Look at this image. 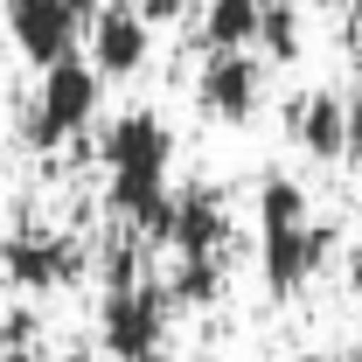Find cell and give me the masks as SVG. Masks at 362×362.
<instances>
[{
	"mask_svg": "<svg viewBox=\"0 0 362 362\" xmlns=\"http://www.w3.org/2000/svg\"><path fill=\"white\" fill-rule=\"evenodd\" d=\"M98 160H105V209L119 216V223L133 230V237H160L168 223V195H175V133H168V119L160 112H119L112 126H105V146H98Z\"/></svg>",
	"mask_w": 362,
	"mask_h": 362,
	"instance_id": "1",
	"label": "cell"
},
{
	"mask_svg": "<svg viewBox=\"0 0 362 362\" xmlns=\"http://www.w3.org/2000/svg\"><path fill=\"white\" fill-rule=\"evenodd\" d=\"M98 98H105V77L90 70V56H56L42 70V90H35V105H28V146H70V139H84V126L98 119Z\"/></svg>",
	"mask_w": 362,
	"mask_h": 362,
	"instance_id": "2",
	"label": "cell"
},
{
	"mask_svg": "<svg viewBox=\"0 0 362 362\" xmlns=\"http://www.w3.org/2000/svg\"><path fill=\"white\" fill-rule=\"evenodd\" d=\"M168 334H175V300H168V286L139 279V286L105 293V307H98V341H105L112 362H168Z\"/></svg>",
	"mask_w": 362,
	"mask_h": 362,
	"instance_id": "3",
	"label": "cell"
},
{
	"mask_svg": "<svg viewBox=\"0 0 362 362\" xmlns=\"http://www.w3.org/2000/svg\"><path fill=\"white\" fill-rule=\"evenodd\" d=\"M195 105H202L216 126H251L258 105H265V56H258V49H202Z\"/></svg>",
	"mask_w": 362,
	"mask_h": 362,
	"instance_id": "4",
	"label": "cell"
},
{
	"mask_svg": "<svg viewBox=\"0 0 362 362\" xmlns=\"http://www.w3.org/2000/svg\"><path fill=\"white\" fill-rule=\"evenodd\" d=\"M334 258V230L307 216V223H286V230H258V279H265L272 300H293L307 293Z\"/></svg>",
	"mask_w": 362,
	"mask_h": 362,
	"instance_id": "5",
	"label": "cell"
},
{
	"mask_svg": "<svg viewBox=\"0 0 362 362\" xmlns=\"http://www.w3.org/2000/svg\"><path fill=\"white\" fill-rule=\"evenodd\" d=\"M84 272V244L63 237V230H14L0 244V279L14 293H49V286H70Z\"/></svg>",
	"mask_w": 362,
	"mask_h": 362,
	"instance_id": "6",
	"label": "cell"
},
{
	"mask_svg": "<svg viewBox=\"0 0 362 362\" xmlns=\"http://www.w3.org/2000/svg\"><path fill=\"white\" fill-rule=\"evenodd\" d=\"M90 35V70L98 77H119V84H133L139 70H146V56H153V28H146V14H139L133 0H105L98 14L84 21Z\"/></svg>",
	"mask_w": 362,
	"mask_h": 362,
	"instance_id": "7",
	"label": "cell"
},
{
	"mask_svg": "<svg viewBox=\"0 0 362 362\" xmlns=\"http://www.w3.org/2000/svg\"><path fill=\"white\" fill-rule=\"evenodd\" d=\"M160 244L175 258H223L230 251V209L209 181H188L168 195V223H160Z\"/></svg>",
	"mask_w": 362,
	"mask_h": 362,
	"instance_id": "8",
	"label": "cell"
},
{
	"mask_svg": "<svg viewBox=\"0 0 362 362\" xmlns=\"http://www.w3.org/2000/svg\"><path fill=\"white\" fill-rule=\"evenodd\" d=\"M77 28L84 21L63 0H7V42L21 49V63H35V70H49L56 56H70Z\"/></svg>",
	"mask_w": 362,
	"mask_h": 362,
	"instance_id": "9",
	"label": "cell"
},
{
	"mask_svg": "<svg viewBox=\"0 0 362 362\" xmlns=\"http://www.w3.org/2000/svg\"><path fill=\"white\" fill-rule=\"evenodd\" d=\"M286 139L320 160V168H334L341 160V90H300L293 105H286Z\"/></svg>",
	"mask_w": 362,
	"mask_h": 362,
	"instance_id": "10",
	"label": "cell"
},
{
	"mask_svg": "<svg viewBox=\"0 0 362 362\" xmlns=\"http://www.w3.org/2000/svg\"><path fill=\"white\" fill-rule=\"evenodd\" d=\"M265 0H209L202 7V49H251Z\"/></svg>",
	"mask_w": 362,
	"mask_h": 362,
	"instance_id": "11",
	"label": "cell"
},
{
	"mask_svg": "<svg viewBox=\"0 0 362 362\" xmlns=\"http://www.w3.org/2000/svg\"><path fill=\"white\" fill-rule=\"evenodd\" d=\"M258 49H265V63H300V49H307L300 0H265L258 7Z\"/></svg>",
	"mask_w": 362,
	"mask_h": 362,
	"instance_id": "12",
	"label": "cell"
},
{
	"mask_svg": "<svg viewBox=\"0 0 362 362\" xmlns=\"http://www.w3.org/2000/svg\"><path fill=\"white\" fill-rule=\"evenodd\" d=\"M307 216H314V195L293 175H265L258 181V230H286V223H307Z\"/></svg>",
	"mask_w": 362,
	"mask_h": 362,
	"instance_id": "13",
	"label": "cell"
},
{
	"mask_svg": "<svg viewBox=\"0 0 362 362\" xmlns=\"http://www.w3.org/2000/svg\"><path fill=\"white\" fill-rule=\"evenodd\" d=\"M216 293H223V258H175V279H168L175 307H216Z\"/></svg>",
	"mask_w": 362,
	"mask_h": 362,
	"instance_id": "14",
	"label": "cell"
},
{
	"mask_svg": "<svg viewBox=\"0 0 362 362\" xmlns=\"http://www.w3.org/2000/svg\"><path fill=\"white\" fill-rule=\"evenodd\" d=\"M28 341H42L35 307H0V349H28Z\"/></svg>",
	"mask_w": 362,
	"mask_h": 362,
	"instance_id": "15",
	"label": "cell"
},
{
	"mask_svg": "<svg viewBox=\"0 0 362 362\" xmlns=\"http://www.w3.org/2000/svg\"><path fill=\"white\" fill-rule=\"evenodd\" d=\"M341 160H356V168H362V84L341 98Z\"/></svg>",
	"mask_w": 362,
	"mask_h": 362,
	"instance_id": "16",
	"label": "cell"
},
{
	"mask_svg": "<svg viewBox=\"0 0 362 362\" xmlns=\"http://www.w3.org/2000/svg\"><path fill=\"white\" fill-rule=\"evenodd\" d=\"M139 14H146V28H175L181 14H188V0H133Z\"/></svg>",
	"mask_w": 362,
	"mask_h": 362,
	"instance_id": "17",
	"label": "cell"
},
{
	"mask_svg": "<svg viewBox=\"0 0 362 362\" xmlns=\"http://www.w3.org/2000/svg\"><path fill=\"white\" fill-rule=\"evenodd\" d=\"M0 362H42V349L28 341V349H0Z\"/></svg>",
	"mask_w": 362,
	"mask_h": 362,
	"instance_id": "18",
	"label": "cell"
},
{
	"mask_svg": "<svg viewBox=\"0 0 362 362\" xmlns=\"http://www.w3.org/2000/svg\"><path fill=\"white\" fill-rule=\"evenodd\" d=\"M63 7H70V14H77V21H90V14H98V7H105V0H63Z\"/></svg>",
	"mask_w": 362,
	"mask_h": 362,
	"instance_id": "19",
	"label": "cell"
},
{
	"mask_svg": "<svg viewBox=\"0 0 362 362\" xmlns=\"http://www.w3.org/2000/svg\"><path fill=\"white\" fill-rule=\"evenodd\" d=\"M349 293H356V300H362V251H356V258H349Z\"/></svg>",
	"mask_w": 362,
	"mask_h": 362,
	"instance_id": "20",
	"label": "cell"
},
{
	"mask_svg": "<svg viewBox=\"0 0 362 362\" xmlns=\"http://www.w3.org/2000/svg\"><path fill=\"white\" fill-rule=\"evenodd\" d=\"M334 7H341V14H349V21H362V0H334Z\"/></svg>",
	"mask_w": 362,
	"mask_h": 362,
	"instance_id": "21",
	"label": "cell"
},
{
	"mask_svg": "<svg viewBox=\"0 0 362 362\" xmlns=\"http://www.w3.org/2000/svg\"><path fill=\"white\" fill-rule=\"evenodd\" d=\"M56 362H90V356H84V349H70V356H56Z\"/></svg>",
	"mask_w": 362,
	"mask_h": 362,
	"instance_id": "22",
	"label": "cell"
},
{
	"mask_svg": "<svg viewBox=\"0 0 362 362\" xmlns=\"http://www.w3.org/2000/svg\"><path fill=\"white\" fill-rule=\"evenodd\" d=\"M293 362H341V356H293Z\"/></svg>",
	"mask_w": 362,
	"mask_h": 362,
	"instance_id": "23",
	"label": "cell"
}]
</instances>
